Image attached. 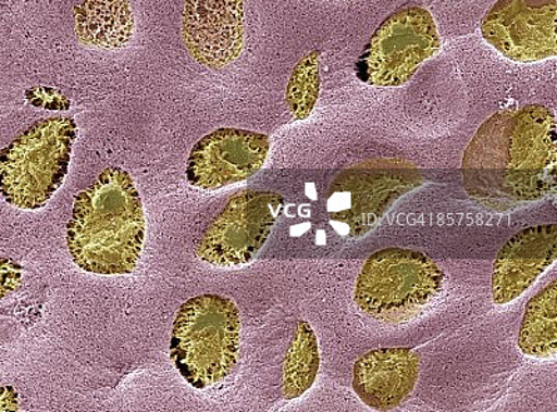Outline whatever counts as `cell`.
Returning <instances> with one entry per match:
<instances>
[{
  "mask_svg": "<svg viewBox=\"0 0 557 412\" xmlns=\"http://www.w3.org/2000/svg\"><path fill=\"white\" fill-rule=\"evenodd\" d=\"M77 138L72 117L37 122L0 151V193L10 205L39 210L61 188Z\"/></svg>",
  "mask_w": 557,
  "mask_h": 412,
  "instance_id": "obj_5",
  "label": "cell"
},
{
  "mask_svg": "<svg viewBox=\"0 0 557 412\" xmlns=\"http://www.w3.org/2000/svg\"><path fill=\"white\" fill-rule=\"evenodd\" d=\"M18 394L12 386L0 387V411H17Z\"/></svg>",
  "mask_w": 557,
  "mask_h": 412,
  "instance_id": "obj_19",
  "label": "cell"
},
{
  "mask_svg": "<svg viewBox=\"0 0 557 412\" xmlns=\"http://www.w3.org/2000/svg\"><path fill=\"white\" fill-rule=\"evenodd\" d=\"M412 167L352 168L332 183L327 197L330 221L341 235L366 236L405 193L420 186Z\"/></svg>",
  "mask_w": 557,
  "mask_h": 412,
  "instance_id": "obj_8",
  "label": "cell"
},
{
  "mask_svg": "<svg viewBox=\"0 0 557 412\" xmlns=\"http://www.w3.org/2000/svg\"><path fill=\"white\" fill-rule=\"evenodd\" d=\"M557 258V225L524 228L506 242L492 271V300L506 305L519 299Z\"/></svg>",
  "mask_w": 557,
  "mask_h": 412,
  "instance_id": "obj_12",
  "label": "cell"
},
{
  "mask_svg": "<svg viewBox=\"0 0 557 412\" xmlns=\"http://www.w3.org/2000/svg\"><path fill=\"white\" fill-rule=\"evenodd\" d=\"M271 150L265 134L219 128L193 148L186 177L191 186L213 191L247 180L261 171Z\"/></svg>",
  "mask_w": 557,
  "mask_h": 412,
  "instance_id": "obj_10",
  "label": "cell"
},
{
  "mask_svg": "<svg viewBox=\"0 0 557 412\" xmlns=\"http://www.w3.org/2000/svg\"><path fill=\"white\" fill-rule=\"evenodd\" d=\"M519 349L532 359H554L557 354V282L532 297L522 317Z\"/></svg>",
  "mask_w": 557,
  "mask_h": 412,
  "instance_id": "obj_15",
  "label": "cell"
},
{
  "mask_svg": "<svg viewBox=\"0 0 557 412\" xmlns=\"http://www.w3.org/2000/svg\"><path fill=\"white\" fill-rule=\"evenodd\" d=\"M420 366V355L411 349L372 350L356 362L352 389L371 409H397L416 389Z\"/></svg>",
  "mask_w": 557,
  "mask_h": 412,
  "instance_id": "obj_13",
  "label": "cell"
},
{
  "mask_svg": "<svg viewBox=\"0 0 557 412\" xmlns=\"http://www.w3.org/2000/svg\"><path fill=\"white\" fill-rule=\"evenodd\" d=\"M240 335V312L235 302L219 295L193 297L174 320V366L197 390L216 385L235 370Z\"/></svg>",
  "mask_w": 557,
  "mask_h": 412,
  "instance_id": "obj_3",
  "label": "cell"
},
{
  "mask_svg": "<svg viewBox=\"0 0 557 412\" xmlns=\"http://www.w3.org/2000/svg\"><path fill=\"white\" fill-rule=\"evenodd\" d=\"M79 41L102 49L123 48L134 34L127 0H82L74 10Z\"/></svg>",
  "mask_w": 557,
  "mask_h": 412,
  "instance_id": "obj_14",
  "label": "cell"
},
{
  "mask_svg": "<svg viewBox=\"0 0 557 412\" xmlns=\"http://www.w3.org/2000/svg\"><path fill=\"white\" fill-rule=\"evenodd\" d=\"M320 370V349L315 332L308 322H297L283 366V395L297 399L310 390Z\"/></svg>",
  "mask_w": 557,
  "mask_h": 412,
  "instance_id": "obj_16",
  "label": "cell"
},
{
  "mask_svg": "<svg viewBox=\"0 0 557 412\" xmlns=\"http://www.w3.org/2000/svg\"><path fill=\"white\" fill-rule=\"evenodd\" d=\"M481 36L511 62L555 58L557 0H497L482 18Z\"/></svg>",
  "mask_w": 557,
  "mask_h": 412,
  "instance_id": "obj_9",
  "label": "cell"
},
{
  "mask_svg": "<svg viewBox=\"0 0 557 412\" xmlns=\"http://www.w3.org/2000/svg\"><path fill=\"white\" fill-rule=\"evenodd\" d=\"M441 45L435 18L426 9H397L372 34L356 62V76L368 86H405Z\"/></svg>",
  "mask_w": 557,
  "mask_h": 412,
  "instance_id": "obj_6",
  "label": "cell"
},
{
  "mask_svg": "<svg viewBox=\"0 0 557 412\" xmlns=\"http://www.w3.org/2000/svg\"><path fill=\"white\" fill-rule=\"evenodd\" d=\"M23 283V266L12 258L0 257V301L16 292Z\"/></svg>",
  "mask_w": 557,
  "mask_h": 412,
  "instance_id": "obj_18",
  "label": "cell"
},
{
  "mask_svg": "<svg viewBox=\"0 0 557 412\" xmlns=\"http://www.w3.org/2000/svg\"><path fill=\"white\" fill-rule=\"evenodd\" d=\"M146 237L141 197L122 167H108L74 200L67 247L74 263L98 275L136 270Z\"/></svg>",
  "mask_w": 557,
  "mask_h": 412,
  "instance_id": "obj_2",
  "label": "cell"
},
{
  "mask_svg": "<svg viewBox=\"0 0 557 412\" xmlns=\"http://www.w3.org/2000/svg\"><path fill=\"white\" fill-rule=\"evenodd\" d=\"M321 51H313L296 64L286 91V102L297 121L310 117L320 97Z\"/></svg>",
  "mask_w": 557,
  "mask_h": 412,
  "instance_id": "obj_17",
  "label": "cell"
},
{
  "mask_svg": "<svg viewBox=\"0 0 557 412\" xmlns=\"http://www.w3.org/2000/svg\"><path fill=\"white\" fill-rule=\"evenodd\" d=\"M285 200L273 191H244L209 223L196 245L201 261L216 266L251 262L270 238Z\"/></svg>",
  "mask_w": 557,
  "mask_h": 412,
  "instance_id": "obj_7",
  "label": "cell"
},
{
  "mask_svg": "<svg viewBox=\"0 0 557 412\" xmlns=\"http://www.w3.org/2000/svg\"><path fill=\"white\" fill-rule=\"evenodd\" d=\"M183 37L188 52L203 66L235 62L246 37L243 0H187Z\"/></svg>",
  "mask_w": 557,
  "mask_h": 412,
  "instance_id": "obj_11",
  "label": "cell"
},
{
  "mask_svg": "<svg viewBox=\"0 0 557 412\" xmlns=\"http://www.w3.org/2000/svg\"><path fill=\"white\" fill-rule=\"evenodd\" d=\"M445 273L422 252L386 248L368 258L358 276V310L383 324H405L440 299Z\"/></svg>",
  "mask_w": 557,
  "mask_h": 412,
  "instance_id": "obj_4",
  "label": "cell"
},
{
  "mask_svg": "<svg viewBox=\"0 0 557 412\" xmlns=\"http://www.w3.org/2000/svg\"><path fill=\"white\" fill-rule=\"evenodd\" d=\"M556 116L542 105L497 112L482 124L462 158L467 192L500 210L554 192Z\"/></svg>",
  "mask_w": 557,
  "mask_h": 412,
  "instance_id": "obj_1",
  "label": "cell"
}]
</instances>
